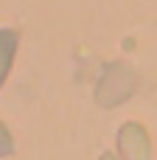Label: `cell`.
I'll list each match as a JSON object with an SVG mask.
<instances>
[{"label":"cell","mask_w":157,"mask_h":160,"mask_svg":"<svg viewBox=\"0 0 157 160\" xmlns=\"http://www.w3.org/2000/svg\"><path fill=\"white\" fill-rule=\"evenodd\" d=\"M135 87H138V79H135L132 68L124 62H112L104 68L98 84H96V101L101 107H115V104L126 101L135 93Z\"/></svg>","instance_id":"obj_1"},{"label":"cell","mask_w":157,"mask_h":160,"mask_svg":"<svg viewBox=\"0 0 157 160\" xmlns=\"http://www.w3.org/2000/svg\"><path fill=\"white\" fill-rule=\"evenodd\" d=\"M115 146H118V155L124 160H152V138L146 132L143 124L138 121H124L121 129H118V138H115Z\"/></svg>","instance_id":"obj_2"},{"label":"cell","mask_w":157,"mask_h":160,"mask_svg":"<svg viewBox=\"0 0 157 160\" xmlns=\"http://www.w3.org/2000/svg\"><path fill=\"white\" fill-rule=\"evenodd\" d=\"M17 48H20V34L14 28H0V87L6 84L14 59H17Z\"/></svg>","instance_id":"obj_3"},{"label":"cell","mask_w":157,"mask_h":160,"mask_svg":"<svg viewBox=\"0 0 157 160\" xmlns=\"http://www.w3.org/2000/svg\"><path fill=\"white\" fill-rule=\"evenodd\" d=\"M11 155H14V135L0 121V158H11Z\"/></svg>","instance_id":"obj_4"},{"label":"cell","mask_w":157,"mask_h":160,"mask_svg":"<svg viewBox=\"0 0 157 160\" xmlns=\"http://www.w3.org/2000/svg\"><path fill=\"white\" fill-rule=\"evenodd\" d=\"M98 160H124V158H121L118 152H104V155H101Z\"/></svg>","instance_id":"obj_5"}]
</instances>
